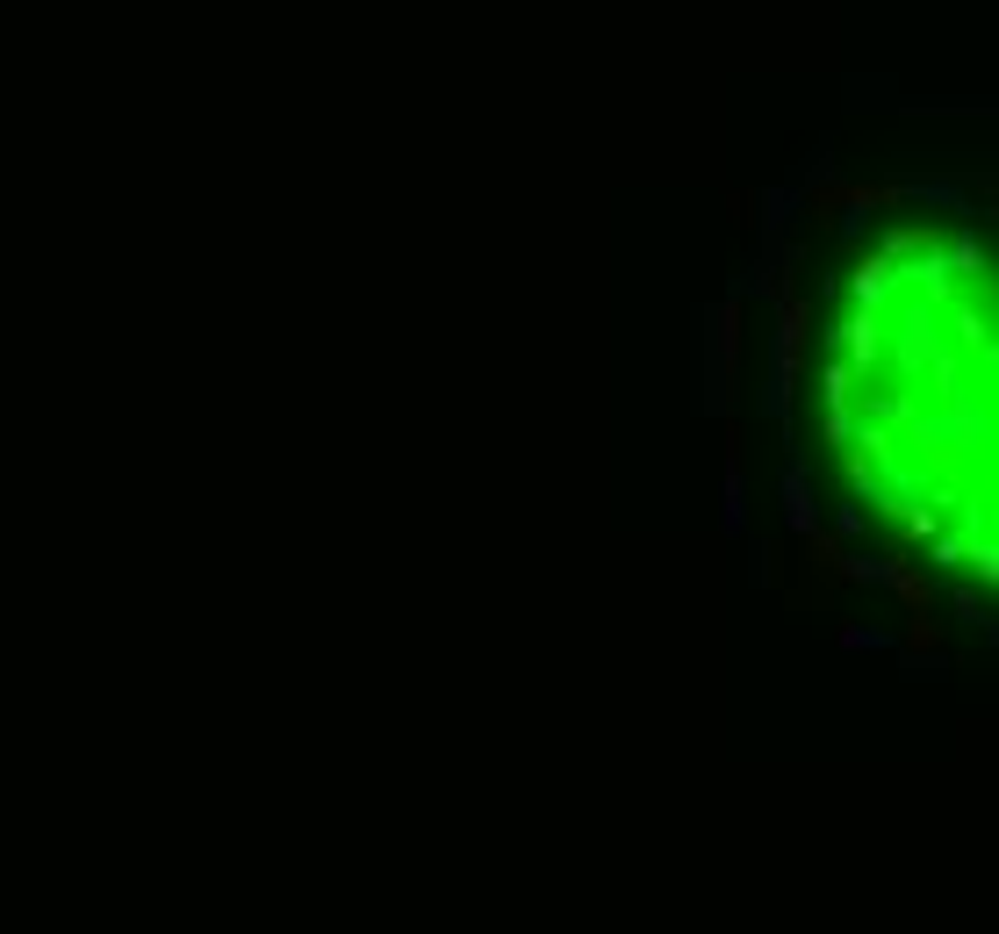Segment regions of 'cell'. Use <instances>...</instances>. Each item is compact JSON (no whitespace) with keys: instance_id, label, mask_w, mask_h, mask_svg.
<instances>
[{"instance_id":"52a82bcc","label":"cell","mask_w":999,"mask_h":934,"mask_svg":"<svg viewBox=\"0 0 999 934\" xmlns=\"http://www.w3.org/2000/svg\"><path fill=\"white\" fill-rule=\"evenodd\" d=\"M884 583L906 597V611H935V583L920 568H906V561H884Z\"/></svg>"},{"instance_id":"4fadbf2b","label":"cell","mask_w":999,"mask_h":934,"mask_svg":"<svg viewBox=\"0 0 999 934\" xmlns=\"http://www.w3.org/2000/svg\"><path fill=\"white\" fill-rule=\"evenodd\" d=\"M956 561H971V547L964 539H942V547H935V568H956Z\"/></svg>"},{"instance_id":"8992f818","label":"cell","mask_w":999,"mask_h":934,"mask_svg":"<svg viewBox=\"0 0 999 934\" xmlns=\"http://www.w3.org/2000/svg\"><path fill=\"white\" fill-rule=\"evenodd\" d=\"M784 525H792L798 539H806L812 525H820V503H812V482H806V467H792V475H784Z\"/></svg>"},{"instance_id":"2e32d148","label":"cell","mask_w":999,"mask_h":934,"mask_svg":"<svg viewBox=\"0 0 999 934\" xmlns=\"http://www.w3.org/2000/svg\"><path fill=\"white\" fill-rule=\"evenodd\" d=\"M985 633H992V647H999V619H992V625H985Z\"/></svg>"},{"instance_id":"7c38bea8","label":"cell","mask_w":999,"mask_h":934,"mask_svg":"<svg viewBox=\"0 0 999 934\" xmlns=\"http://www.w3.org/2000/svg\"><path fill=\"white\" fill-rule=\"evenodd\" d=\"M920 288H928V295H949V266L928 260V266H920Z\"/></svg>"},{"instance_id":"ba28073f","label":"cell","mask_w":999,"mask_h":934,"mask_svg":"<svg viewBox=\"0 0 999 934\" xmlns=\"http://www.w3.org/2000/svg\"><path fill=\"white\" fill-rule=\"evenodd\" d=\"M848 360H856V367L878 360V316H870V302H863V310L848 316Z\"/></svg>"},{"instance_id":"7a4b0ae2","label":"cell","mask_w":999,"mask_h":934,"mask_svg":"<svg viewBox=\"0 0 999 934\" xmlns=\"http://www.w3.org/2000/svg\"><path fill=\"white\" fill-rule=\"evenodd\" d=\"M734 381H741V302H719L712 310V410L734 403Z\"/></svg>"},{"instance_id":"5bb4252c","label":"cell","mask_w":999,"mask_h":934,"mask_svg":"<svg viewBox=\"0 0 999 934\" xmlns=\"http://www.w3.org/2000/svg\"><path fill=\"white\" fill-rule=\"evenodd\" d=\"M971 561H978L985 583H999V547H971Z\"/></svg>"},{"instance_id":"277c9868","label":"cell","mask_w":999,"mask_h":934,"mask_svg":"<svg viewBox=\"0 0 999 934\" xmlns=\"http://www.w3.org/2000/svg\"><path fill=\"white\" fill-rule=\"evenodd\" d=\"M906 661H928V669H949V647H942V619L935 611H906Z\"/></svg>"},{"instance_id":"30bf717a","label":"cell","mask_w":999,"mask_h":934,"mask_svg":"<svg viewBox=\"0 0 999 934\" xmlns=\"http://www.w3.org/2000/svg\"><path fill=\"white\" fill-rule=\"evenodd\" d=\"M848 381H856V367L834 360V367H828V410H842V403H848Z\"/></svg>"},{"instance_id":"6da1fadb","label":"cell","mask_w":999,"mask_h":934,"mask_svg":"<svg viewBox=\"0 0 999 934\" xmlns=\"http://www.w3.org/2000/svg\"><path fill=\"white\" fill-rule=\"evenodd\" d=\"M806 331H812V302L806 295H784L776 302V410L792 403L798 374H806Z\"/></svg>"},{"instance_id":"5b68a950","label":"cell","mask_w":999,"mask_h":934,"mask_svg":"<svg viewBox=\"0 0 999 934\" xmlns=\"http://www.w3.org/2000/svg\"><path fill=\"white\" fill-rule=\"evenodd\" d=\"M806 568H812V583H828V589L842 583V568H848V547L828 532V525H812V532H806Z\"/></svg>"},{"instance_id":"3957f363","label":"cell","mask_w":999,"mask_h":934,"mask_svg":"<svg viewBox=\"0 0 999 934\" xmlns=\"http://www.w3.org/2000/svg\"><path fill=\"white\" fill-rule=\"evenodd\" d=\"M741 518H748V446H741V432H726V503H719V525H726V532H741Z\"/></svg>"},{"instance_id":"9a60e30c","label":"cell","mask_w":999,"mask_h":934,"mask_svg":"<svg viewBox=\"0 0 999 934\" xmlns=\"http://www.w3.org/2000/svg\"><path fill=\"white\" fill-rule=\"evenodd\" d=\"M949 260H956V266H971V274H978V266H985V252H978V244H971V238H956V252H949Z\"/></svg>"},{"instance_id":"8fae6325","label":"cell","mask_w":999,"mask_h":934,"mask_svg":"<svg viewBox=\"0 0 999 934\" xmlns=\"http://www.w3.org/2000/svg\"><path fill=\"white\" fill-rule=\"evenodd\" d=\"M842 647H848V655H863V647H892V640L870 633V625H842Z\"/></svg>"},{"instance_id":"9c48e42d","label":"cell","mask_w":999,"mask_h":934,"mask_svg":"<svg viewBox=\"0 0 999 934\" xmlns=\"http://www.w3.org/2000/svg\"><path fill=\"white\" fill-rule=\"evenodd\" d=\"M884 288H892V260H884V252H870V260L856 266V302H870V310H878Z\"/></svg>"}]
</instances>
